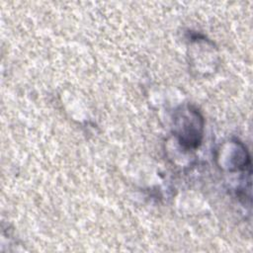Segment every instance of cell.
<instances>
[{
  "label": "cell",
  "instance_id": "1",
  "mask_svg": "<svg viewBox=\"0 0 253 253\" xmlns=\"http://www.w3.org/2000/svg\"><path fill=\"white\" fill-rule=\"evenodd\" d=\"M173 132L186 150L198 148L204 136L205 121L197 108L191 105L180 107L174 115Z\"/></svg>",
  "mask_w": 253,
  "mask_h": 253
}]
</instances>
